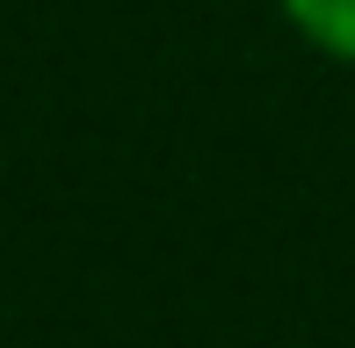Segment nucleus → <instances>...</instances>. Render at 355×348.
I'll return each mask as SVG.
<instances>
[{
    "mask_svg": "<svg viewBox=\"0 0 355 348\" xmlns=\"http://www.w3.org/2000/svg\"><path fill=\"white\" fill-rule=\"evenodd\" d=\"M276 15L290 22V37L304 51H319V58L355 73V0H276Z\"/></svg>",
    "mask_w": 355,
    "mask_h": 348,
    "instance_id": "nucleus-1",
    "label": "nucleus"
}]
</instances>
